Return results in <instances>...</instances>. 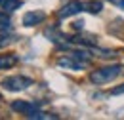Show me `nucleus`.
I'll return each mask as SVG.
<instances>
[{
	"mask_svg": "<svg viewBox=\"0 0 124 120\" xmlns=\"http://www.w3.org/2000/svg\"><path fill=\"white\" fill-rule=\"evenodd\" d=\"M124 69L120 65H107V67H99V69H95L90 73V82H92L93 86H103V84H109V82H113L116 76L122 73Z\"/></svg>",
	"mask_w": 124,
	"mask_h": 120,
	"instance_id": "1",
	"label": "nucleus"
},
{
	"mask_svg": "<svg viewBox=\"0 0 124 120\" xmlns=\"http://www.w3.org/2000/svg\"><path fill=\"white\" fill-rule=\"evenodd\" d=\"M32 84V78L29 76H23V75H16V76H8L2 80V88L8 91H23L27 88H31Z\"/></svg>",
	"mask_w": 124,
	"mask_h": 120,
	"instance_id": "2",
	"label": "nucleus"
},
{
	"mask_svg": "<svg viewBox=\"0 0 124 120\" xmlns=\"http://www.w3.org/2000/svg\"><path fill=\"white\" fill-rule=\"evenodd\" d=\"M88 65H90V63L78 59L77 55H73V53H65V55H61V57L57 59V67L69 69V71H82V69H86Z\"/></svg>",
	"mask_w": 124,
	"mask_h": 120,
	"instance_id": "3",
	"label": "nucleus"
},
{
	"mask_svg": "<svg viewBox=\"0 0 124 120\" xmlns=\"http://www.w3.org/2000/svg\"><path fill=\"white\" fill-rule=\"evenodd\" d=\"M80 12H84V2H80V0H71V2H67L61 10L57 12V17H59V19H67V17L77 15V14H80Z\"/></svg>",
	"mask_w": 124,
	"mask_h": 120,
	"instance_id": "4",
	"label": "nucleus"
},
{
	"mask_svg": "<svg viewBox=\"0 0 124 120\" xmlns=\"http://www.w3.org/2000/svg\"><path fill=\"white\" fill-rule=\"evenodd\" d=\"M46 19V14L44 12H27L23 15V25L25 27H36L38 23H42Z\"/></svg>",
	"mask_w": 124,
	"mask_h": 120,
	"instance_id": "5",
	"label": "nucleus"
},
{
	"mask_svg": "<svg viewBox=\"0 0 124 120\" xmlns=\"http://www.w3.org/2000/svg\"><path fill=\"white\" fill-rule=\"evenodd\" d=\"M38 109V105L36 103H29V101H14L12 103V111H16V112H19V114H31L32 111H36Z\"/></svg>",
	"mask_w": 124,
	"mask_h": 120,
	"instance_id": "6",
	"label": "nucleus"
},
{
	"mask_svg": "<svg viewBox=\"0 0 124 120\" xmlns=\"http://www.w3.org/2000/svg\"><path fill=\"white\" fill-rule=\"evenodd\" d=\"M17 55L14 53H4V55H0V71H4V69H12L14 65H17Z\"/></svg>",
	"mask_w": 124,
	"mask_h": 120,
	"instance_id": "7",
	"label": "nucleus"
},
{
	"mask_svg": "<svg viewBox=\"0 0 124 120\" xmlns=\"http://www.w3.org/2000/svg\"><path fill=\"white\" fill-rule=\"evenodd\" d=\"M101 10H103L101 0H86L84 2V12H88V14H101Z\"/></svg>",
	"mask_w": 124,
	"mask_h": 120,
	"instance_id": "8",
	"label": "nucleus"
},
{
	"mask_svg": "<svg viewBox=\"0 0 124 120\" xmlns=\"http://www.w3.org/2000/svg\"><path fill=\"white\" fill-rule=\"evenodd\" d=\"M21 0H0V8L4 12H16L17 8H21Z\"/></svg>",
	"mask_w": 124,
	"mask_h": 120,
	"instance_id": "9",
	"label": "nucleus"
},
{
	"mask_svg": "<svg viewBox=\"0 0 124 120\" xmlns=\"http://www.w3.org/2000/svg\"><path fill=\"white\" fill-rule=\"evenodd\" d=\"M27 118H38V120H55L57 118V116H55V114H50V112H44V111H38V109H36V111H32L31 114H27Z\"/></svg>",
	"mask_w": 124,
	"mask_h": 120,
	"instance_id": "10",
	"label": "nucleus"
},
{
	"mask_svg": "<svg viewBox=\"0 0 124 120\" xmlns=\"http://www.w3.org/2000/svg\"><path fill=\"white\" fill-rule=\"evenodd\" d=\"M10 25H12V19H10L8 12L0 10V29H2V30H6V29H10Z\"/></svg>",
	"mask_w": 124,
	"mask_h": 120,
	"instance_id": "11",
	"label": "nucleus"
},
{
	"mask_svg": "<svg viewBox=\"0 0 124 120\" xmlns=\"http://www.w3.org/2000/svg\"><path fill=\"white\" fill-rule=\"evenodd\" d=\"M17 40L16 34H0V48H6V46L14 44Z\"/></svg>",
	"mask_w": 124,
	"mask_h": 120,
	"instance_id": "12",
	"label": "nucleus"
},
{
	"mask_svg": "<svg viewBox=\"0 0 124 120\" xmlns=\"http://www.w3.org/2000/svg\"><path fill=\"white\" fill-rule=\"evenodd\" d=\"M97 55L101 59H115L118 55V52H115V50H97Z\"/></svg>",
	"mask_w": 124,
	"mask_h": 120,
	"instance_id": "13",
	"label": "nucleus"
},
{
	"mask_svg": "<svg viewBox=\"0 0 124 120\" xmlns=\"http://www.w3.org/2000/svg\"><path fill=\"white\" fill-rule=\"evenodd\" d=\"M111 95H120V93H124V84H120V86H116V88H111V91H109Z\"/></svg>",
	"mask_w": 124,
	"mask_h": 120,
	"instance_id": "14",
	"label": "nucleus"
},
{
	"mask_svg": "<svg viewBox=\"0 0 124 120\" xmlns=\"http://www.w3.org/2000/svg\"><path fill=\"white\" fill-rule=\"evenodd\" d=\"M107 2H111V4H115L116 8H120V10H124V0H107Z\"/></svg>",
	"mask_w": 124,
	"mask_h": 120,
	"instance_id": "15",
	"label": "nucleus"
},
{
	"mask_svg": "<svg viewBox=\"0 0 124 120\" xmlns=\"http://www.w3.org/2000/svg\"><path fill=\"white\" fill-rule=\"evenodd\" d=\"M0 101H2V95H0Z\"/></svg>",
	"mask_w": 124,
	"mask_h": 120,
	"instance_id": "16",
	"label": "nucleus"
}]
</instances>
